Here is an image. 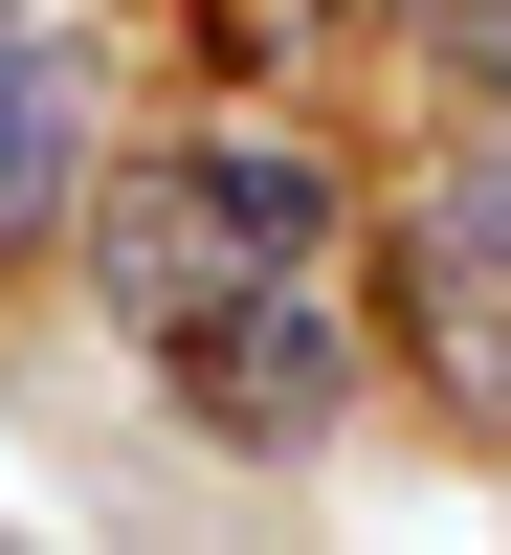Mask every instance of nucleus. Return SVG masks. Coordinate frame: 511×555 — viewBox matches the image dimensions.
<instances>
[{
	"mask_svg": "<svg viewBox=\"0 0 511 555\" xmlns=\"http://www.w3.org/2000/svg\"><path fill=\"white\" fill-rule=\"evenodd\" d=\"M334 267V178L311 156H133V178H89V289H112V334L133 356H178V334H222V311H267V289H311Z\"/></svg>",
	"mask_w": 511,
	"mask_h": 555,
	"instance_id": "1",
	"label": "nucleus"
},
{
	"mask_svg": "<svg viewBox=\"0 0 511 555\" xmlns=\"http://www.w3.org/2000/svg\"><path fill=\"white\" fill-rule=\"evenodd\" d=\"M156 378L201 400L222 444H267V467H290V444H334V400H356V311H334V267H311V289H267V311H222V334H178Z\"/></svg>",
	"mask_w": 511,
	"mask_h": 555,
	"instance_id": "3",
	"label": "nucleus"
},
{
	"mask_svg": "<svg viewBox=\"0 0 511 555\" xmlns=\"http://www.w3.org/2000/svg\"><path fill=\"white\" fill-rule=\"evenodd\" d=\"M400 334H423V378L511 444V156H468L423 222H400Z\"/></svg>",
	"mask_w": 511,
	"mask_h": 555,
	"instance_id": "2",
	"label": "nucleus"
},
{
	"mask_svg": "<svg viewBox=\"0 0 511 555\" xmlns=\"http://www.w3.org/2000/svg\"><path fill=\"white\" fill-rule=\"evenodd\" d=\"M44 222H89V89H67V44L0 23V245H44Z\"/></svg>",
	"mask_w": 511,
	"mask_h": 555,
	"instance_id": "4",
	"label": "nucleus"
},
{
	"mask_svg": "<svg viewBox=\"0 0 511 555\" xmlns=\"http://www.w3.org/2000/svg\"><path fill=\"white\" fill-rule=\"evenodd\" d=\"M400 23H423V44H445L468 89H511V0H400Z\"/></svg>",
	"mask_w": 511,
	"mask_h": 555,
	"instance_id": "5",
	"label": "nucleus"
}]
</instances>
